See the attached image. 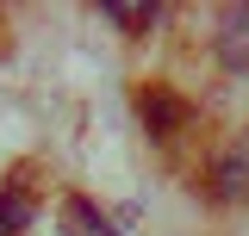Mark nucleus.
<instances>
[{"mask_svg":"<svg viewBox=\"0 0 249 236\" xmlns=\"http://www.w3.org/2000/svg\"><path fill=\"white\" fill-rule=\"evenodd\" d=\"M137 112H143V124H150L156 143H175L187 124H193V106H187L175 87H143L137 93Z\"/></svg>","mask_w":249,"mask_h":236,"instance_id":"f257e3e1","label":"nucleus"},{"mask_svg":"<svg viewBox=\"0 0 249 236\" xmlns=\"http://www.w3.org/2000/svg\"><path fill=\"white\" fill-rule=\"evenodd\" d=\"M218 62L249 75V6H224L218 13Z\"/></svg>","mask_w":249,"mask_h":236,"instance_id":"f03ea898","label":"nucleus"},{"mask_svg":"<svg viewBox=\"0 0 249 236\" xmlns=\"http://www.w3.org/2000/svg\"><path fill=\"white\" fill-rule=\"evenodd\" d=\"M212 193H218V199H249V137H237V143L218 155Z\"/></svg>","mask_w":249,"mask_h":236,"instance_id":"7ed1b4c3","label":"nucleus"},{"mask_svg":"<svg viewBox=\"0 0 249 236\" xmlns=\"http://www.w3.org/2000/svg\"><path fill=\"white\" fill-rule=\"evenodd\" d=\"M62 224H69V236H112V224H106L88 199H69V205H62Z\"/></svg>","mask_w":249,"mask_h":236,"instance_id":"20e7f679","label":"nucleus"},{"mask_svg":"<svg viewBox=\"0 0 249 236\" xmlns=\"http://www.w3.org/2000/svg\"><path fill=\"white\" fill-rule=\"evenodd\" d=\"M106 19H112L119 31H131V37H143V31L162 19V6H124V0H112V6H106Z\"/></svg>","mask_w":249,"mask_h":236,"instance_id":"39448f33","label":"nucleus"},{"mask_svg":"<svg viewBox=\"0 0 249 236\" xmlns=\"http://www.w3.org/2000/svg\"><path fill=\"white\" fill-rule=\"evenodd\" d=\"M31 224V199L25 193H0V236H19Z\"/></svg>","mask_w":249,"mask_h":236,"instance_id":"423d86ee","label":"nucleus"}]
</instances>
